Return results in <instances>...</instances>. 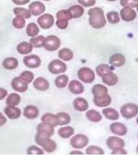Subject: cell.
<instances>
[{"mask_svg":"<svg viewBox=\"0 0 138 155\" xmlns=\"http://www.w3.org/2000/svg\"><path fill=\"white\" fill-rule=\"evenodd\" d=\"M89 15V21L92 28L95 29H100L105 26L106 20L104 17L103 10L99 7H95L91 8L88 12Z\"/></svg>","mask_w":138,"mask_h":155,"instance_id":"1","label":"cell"},{"mask_svg":"<svg viewBox=\"0 0 138 155\" xmlns=\"http://www.w3.org/2000/svg\"><path fill=\"white\" fill-rule=\"evenodd\" d=\"M120 112L124 118L132 119L137 115L138 106L136 104L131 103L124 104L120 108Z\"/></svg>","mask_w":138,"mask_h":155,"instance_id":"2","label":"cell"},{"mask_svg":"<svg viewBox=\"0 0 138 155\" xmlns=\"http://www.w3.org/2000/svg\"><path fill=\"white\" fill-rule=\"evenodd\" d=\"M61 41L55 35H49L45 37L43 47L49 51H55L60 47Z\"/></svg>","mask_w":138,"mask_h":155,"instance_id":"3","label":"cell"},{"mask_svg":"<svg viewBox=\"0 0 138 155\" xmlns=\"http://www.w3.org/2000/svg\"><path fill=\"white\" fill-rule=\"evenodd\" d=\"M48 69L52 74H59L66 71L67 66L66 64H64V62L60 61L59 59H55L50 62Z\"/></svg>","mask_w":138,"mask_h":155,"instance_id":"4","label":"cell"},{"mask_svg":"<svg viewBox=\"0 0 138 155\" xmlns=\"http://www.w3.org/2000/svg\"><path fill=\"white\" fill-rule=\"evenodd\" d=\"M78 78L82 82L86 84H91L95 80V75L94 72L91 68L83 67L78 71Z\"/></svg>","mask_w":138,"mask_h":155,"instance_id":"5","label":"cell"},{"mask_svg":"<svg viewBox=\"0 0 138 155\" xmlns=\"http://www.w3.org/2000/svg\"><path fill=\"white\" fill-rule=\"evenodd\" d=\"M70 143L73 148L82 149L89 143V139L84 134H78L71 138Z\"/></svg>","mask_w":138,"mask_h":155,"instance_id":"6","label":"cell"},{"mask_svg":"<svg viewBox=\"0 0 138 155\" xmlns=\"http://www.w3.org/2000/svg\"><path fill=\"white\" fill-rule=\"evenodd\" d=\"M54 17L51 14H44L37 19V24L43 29H49L53 26Z\"/></svg>","mask_w":138,"mask_h":155,"instance_id":"7","label":"cell"},{"mask_svg":"<svg viewBox=\"0 0 138 155\" xmlns=\"http://www.w3.org/2000/svg\"><path fill=\"white\" fill-rule=\"evenodd\" d=\"M25 66L30 68H37L41 65V59L36 54L26 56L23 59Z\"/></svg>","mask_w":138,"mask_h":155,"instance_id":"8","label":"cell"},{"mask_svg":"<svg viewBox=\"0 0 138 155\" xmlns=\"http://www.w3.org/2000/svg\"><path fill=\"white\" fill-rule=\"evenodd\" d=\"M11 86L12 89L19 92H24L28 90V84L20 77H16L12 80Z\"/></svg>","mask_w":138,"mask_h":155,"instance_id":"9","label":"cell"},{"mask_svg":"<svg viewBox=\"0 0 138 155\" xmlns=\"http://www.w3.org/2000/svg\"><path fill=\"white\" fill-rule=\"evenodd\" d=\"M106 145L109 149L114 150L115 149L122 148L125 146V142L121 138L117 137H110L106 140Z\"/></svg>","mask_w":138,"mask_h":155,"instance_id":"10","label":"cell"},{"mask_svg":"<svg viewBox=\"0 0 138 155\" xmlns=\"http://www.w3.org/2000/svg\"><path fill=\"white\" fill-rule=\"evenodd\" d=\"M29 9L34 16H38L43 13L46 10L44 4L40 2H34L29 5Z\"/></svg>","mask_w":138,"mask_h":155,"instance_id":"11","label":"cell"},{"mask_svg":"<svg viewBox=\"0 0 138 155\" xmlns=\"http://www.w3.org/2000/svg\"><path fill=\"white\" fill-rule=\"evenodd\" d=\"M120 16L124 21L129 22L133 21L136 18L137 14L131 8H124L120 11Z\"/></svg>","mask_w":138,"mask_h":155,"instance_id":"12","label":"cell"},{"mask_svg":"<svg viewBox=\"0 0 138 155\" xmlns=\"http://www.w3.org/2000/svg\"><path fill=\"white\" fill-rule=\"evenodd\" d=\"M109 63L113 66L121 67L126 63V58L120 53H115L110 56L109 58Z\"/></svg>","mask_w":138,"mask_h":155,"instance_id":"13","label":"cell"},{"mask_svg":"<svg viewBox=\"0 0 138 155\" xmlns=\"http://www.w3.org/2000/svg\"><path fill=\"white\" fill-rule=\"evenodd\" d=\"M110 129L113 133L119 136H124L127 133V128L124 124L115 122L110 124Z\"/></svg>","mask_w":138,"mask_h":155,"instance_id":"14","label":"cell"},{"mask_svg":"<svg viewBox=\"0 0 138 155\" xmlns=\"http://www.w3.org/2000/svg\"><path fill=\"white\" fill-rule=\"evenodd\" d=\"M4 113L10 119H17L21 116L22 112L19 107L8 106L5 107Z\"/></svg>","mask_w":138,"mask_h":155,"instance_id":"15","label":"cell"},{"mask_svg":"<svg viewBox=\"0 0 138 155\" xmlns=\"http://www.w3.org/2000/svg\"><path fill=\"white\" fill-rule=\"evenodd\" d=\"M39 110L36 106L32 105H29L24 107V116L29 119H35L39 115Z\"/></svg>","mask_w":138,"mask_h":155,"instance_id":"16","label":"cell"},{"mask_svg":"<svg viewBox=\"0 0 138 155\" xmlns=\"http://www.w3.org/2000/svg\"><path fill=\"white\" fill-rule=\"evenodd\" d=\"M92 94L94 98H102L108 94V88L102 84H96L92 87Z\"/></svg>","mask_w":138,"mask_h":155,"instance_id":"17","label":"cell"},{"mask_svg":"<svg viewBox=\"0 0 138 155\" xmlns=\"http://www.w3.org/2000/svg\"><path fill=\"white\" fill-rule=\"evenodd\" d=\"M69 89L71 93L74 94H79L84 91V87L83 84L77 80H72L70 81Z\"/></svg>","mask_w":138,"mask_h":155,"instance_id":"18","label":"cell"},{"mask_svg":"<svg viewBox=\"0 0 138 155\" xmlns=\"http://www.w3.org/2000/svg\"><path fill=\"white\" fill-rule=\"evenodd\" d=\"M35 88L39 91H46L49 88L50 84L47 80L43 77H37L33 82Z\"/></svg>","mask_w":138,"mask_h":155,"instance_id":"19","label":"cell"},{"mask_svg":"<svg viewBox=\"0 0 138 155\" xmlns=\"http://www.w3.org/2000/svg\"><path fill=\"white\" fill-rule=\"evenodd\" d=\"M73 107L76 110L79 112H84L89 108V103L84 98L77 97L73 101Z\"/></svg>","mask_w":138,"mask_h":155,"instance_id":"20","label":"cell"},{"mask_svg":"<svg viewBox=\"0 0 138 155\" xmlns=\"http://www.w3.org/2000/svg\"><path fill=\"white\" fill-rule=\"evenodd\" d=\"M102 80L104 84L109 86H113L117 84V82H118V77L113 72H110L109 73L104 74V76H102Z\"/></svg>","mask_w":138,"mask_h":155,"instance_id":"21","label":"cell"},{"mask_svg":"<svg viewBox=\"0 0 138 155\" xmlns=\"http://www.w3.org/2000/svg\"><path fill=\"white\" fill-rule=\"evenodd\" d=\"M41 120L42 122H44L52 127H56L58 126V121L56 114L52 113H46L42 117Z\"/></svg>","mask_w":138,"mask_h":155,"instance_id":"22","label":"cell"},{"mask_svg":"<svg viewBox=\"0 0 138 155\" xmlns=\"http://www.w3.org/2000/svg\"><path fill=\"white\" fill-rule=\"evenodd\" d=\"M19 65L18 60L14 57H8L6 58L2 63V66L6 70H14L17 68Z\"/></svg>","mask_w":138,"mask_h":155,"instance_id":"23","label":"cell"},{"mask_svg":"<svg viewBox=\"0 0 138 155\" xmlns=\"http://www.w3.org/2000/svg\"><path fill=\"white\" fill-rule=\"evenodd\" d=\"M32 48L33 46H32L31 43H28V42H21L18 44L17 47V52L22 54H28L32 51Z\"/></svg>","mask_w":138,"mask_h":155,"instance_id":"24","label":"cell"},{"mask_svg":"<svg viewBox=\"0 0 138 155\" xmlns=\"http://www.w3.org/2000/svg\"><path fill=\"white\" fill-rule=\"evenodd\" d=\"M86 118L89 120L90 121L95 122V123H98L101 121L102 119V116L99 112H97L95 110H88L86 113Z\"/></svg>","mask_w":138,"mask_h":155,"instance_id":"25","label":"cell"},{"mask_svg":"<svg viewBox=\"0 0 138 155\" xmlns=\"http://www.w3.org/2000/svg\"><path fill=\"white\" fill-rule=\"evenodd\" d=\"M75 133V130L71 126L62 127L58 130V134L60 137L63 139H69Z\"/></svg>","mask_w":138,"mask_h":155,"instance_id":"26","label":"cell"},{"mask_svg":"<svg viewBox=\"0 0 138 155\" xmlns=\"http://www.w3.org/2000/svg\"><path fill=\"white\" fill-rule=\"evenodd\" d=\"M102 113L106 119L112 121H116L119 119V113L115 109L111 107L105 108L102 110Z\"/></svg>","mask_w":138,"mask_h":155,"instance_id":"27","label":"cell"},{"mask_svg":"<svg viewBox=\"0 0 138 155\" xmlns=\"http://www.w3.org/2000/svg\"><path fill=\"white\" fill-rule=\"evenodd\" d=\"M73 56L74 54L72 51L67 48L61 49L58 52L59 58L66 61H69L70 60H71L73 58Z\"/></svg>","mask_w":138,"mask_h":155,"instance_id":"28","label":"cell"},{"mask_svg":"<svg viewBox=\"0 0 138 155\" xmlns=\"http://www.w3.org/2000/svg\"><path fill=\"white\" fill-rule=\"evenodd\" d=\"M42 148H43L45 151L49 153L53 152L55 150L57 149V144L55 141L51 139H47L42 144Z\"/></svg>","mask_w":138,"mask_h":155,"instance_id":"29","label":"cell"},{"mask_svg":"<svg viewBox=\"0 0 138 155\" xmlns=\"http://www.w3.org/2000/svg\"><path fill=\"white\" fill-rule=\"evenodd\" d=\"M93 102L95 106H97V107H106L111 103V97L109 94H107V95L102 97V98H93Z\"/></svg>","mask_w":138,"mask_h":155,"instance_id":"30","label":"cell"},{"mask_svg":"<svg viewBox=\"0 0 138 155\" xmlns=\"http://www.w3.org/2000/svg\"><path fill=\"white\" fill-rule=\"evenodd\" d=\"M69 12H71L72 19H77L79 18L80 17H82L84 14V10L82 8L81 6H79V5H75V6H72L68 9Z\"/></svg>","mask_w":138,"mask_h":155,"instance_id":"31","label":"cell"},{"mask_svg":"<svg viewBox=\"0 0 138 155\" xmlns=\"http://www.w3.org/2000/svg\"><path fill=\"white\" fill-rule=\"evenodd\" d=\"M57 121H58L59 126H64V125L69 124L71 122V117L66 112H61L57 114Z\"/></svg>","mask_w":138,"mask_h":155,"instance_id":"32","label":"cell"},{"mask_svg":"<svg viewBox=\"0 0 138 155\" xmlns=\"http://www.w3.org/2000/svg\"><path fill=\"white\" fill-rule=\"evenodd\" d=\"M21 101V97L17 93H11L7 97L6 103L8 106H17Z\"/></svg>","mask_w":138,"mask_h":155,"instance_id":"33","label":"cell"},{"mask_svg":"<svg viewBox=\"0 0 138 155\" xmlns=\"http://www.w3.org/2000/svg\"><path fill=\"white\" fill-rule=\"evenodd\" d=\"M37 131L45 132L47 134H49L50 137H52L54 134L55 130L54 127L50 126V125L44 123V122H42L37 126Z\"/></svg>","mask_w":138,"mask_h":155,"instance_id":"34","label":"cell"},{"mask_svg":"<svg viewBox=\"0 0 138 155\" xmlns=\"http://www.w3.org/2000/svg\"><path fill=\"white\" fill-rule=\"evenodd\" d=\"M69 82V77L66 74H62L57 77L55 79V84L59 88H64L66 87Z\"/></svg>","mask_w":138,"mask_h":155,"instance_id":"35","label":"cell"},{"mask_svg":"<svg viewBox=\"0 0 138 155\" xmlns=\"http://www.w3.org/2000/svg\"><path fill=\"white\" fill-rule=\"evenodd\" d=\"M113 69L114 67H110L107 64H100L96 68V72L97 75L102 77L104 74L109 73L110 72H112Z\"/></svg>","mask_w":138,"mask_h":155,"instance_id":"36","label":"cell"},{"mask_svg":"<svg viewBox=\"0 0 138 155\" xmlns=\"http://www.w3.org/2000/svg\"><path fill=\"white\" fill-rule=\"evenodd\" d=\"M45 40V37L43 35H39L37 37H33L30 39V43L34 48H41L43 46Z\"/></svg>","mask_w":138,"mask_h":155,"instance_id":"37","label":"cell"},{"mask_svg":"<svg viewBox=\"0 0 138 155\" xmlns=\"http://www.w3.org/2000/svg\"><path fill=\"white\" fill-rule=\"evenodd\" d=\"M39 32V27L35 23H30L27 26L26 28V33L28 36L29 37H35Z\"/></svg>","mask_w":138,"mask_h":155,"instance_id":"38","label":"cell"},{"mask_svg":"<svg viewBox=\"0 0 138 155\" xmlns=\"http://www.w3.org/2000/svg\"><path fill=\"white\" fill-rule=\"evenodd\" d=\"M37 134L35 135V141L37 143V145L41 146L42 144L44 143V142L46 141L47 139L50 138L49 134H47L46 132H43V131H37Z\"/></svg>","mask_w":138,"mask_h":155,"instance_id":"39","label":"cell"},{"mask_svg":"<svg viewBox=\"0 0 138 155\" xmlns=\"http://www.w3.org/2000/svg\"><path fill=\"white\" fill-rule=\"evenodd\" d=\"M14 13L16 16H21L23 17L26 19H29L31 18V12H30L29 10L24 8H19V7H17V8H14L13 10Z\"/></svg>","mask_w":138,"mask_h":155,"instance_id":"40","label":"cell"},{"mask_svg":"<svg viewBox=\"0 0 138 155\" xmlns=\"http://www.w3.org/2000/svg\"><path fill=\"white\" fill-rule=\"evenodd\" d=\"M107 19L110 24H115L119 23L120 21L119 15L117 12L115 11H110L108 12L106 15Z\"/></svg>","mask_w":138,"mask_h":155,"instance_id":"41","label":"cell"},{"mask_svg":"<svg viewBox=\"0 0 138 155\" xmlns=\"http://www.w3.org/2000/svg\"><path fill=\"white\" fill-rule=\"evenodd\" d=\"M56 17L58 20H65V21H69L72 19L71 14L69 10H61L58 11L57 12Z\"/></svg>","mask_w":138,"mask_h":155,"instance_id":"42","label":"cell"},{"mask_svg":"<svg viewBox=\"0 0 138 155\" xmlns=\"http://www.w3.org/2000/svg\"><path fill=\"white\" fill-rule=\"evenodd\" d=\"M12 26L17 29H22L23 28L26 24V21L25 18L21 16H17L16 17L12 19Z\"/></svg>","mask_w":138,"mask_h":155,"instance_id":"43","label":"cell"},{"mask_svg":"<svg viewBox=\"0 0 138 155\" xmlns=\"http://www.w3.org/2000/svg\"><path fill=\"white\" fill-rule=\"evenodd\" d=\"M86 154H104V152L100 147L96 146H91L86 149Z\"/></svg>","mask_w":138,"mask_h":155,"instance_id":"44","label":"cell"},{"mask_svg":"<svg viewBox=\"0 0 138 155\" xmlns=\"http://www.w3.org/2000/svg\"><path fill=\"white\" fill-rule=\"evenodd\" d=\"M120 4L124 8H136L138 0H120Z\"/></svg>","mask_w":138,"mask_h":155,"instance_id":"45","label":"cell"},{"mask_svg":"<svg viewBox=\"0 0 138 155\" xmlns=\"http://www.w3.org/2000/svg\"><path fill=\"white\" fill-rule=\"evenodd\" d=\"M20 77L29 84L34 79V74L31 71H24L20 74Z\"/></svg>","mask_w":138,"mask_h":155,"instance_id":"46","label":"cell"},{"mask_svg":"<svg viewBox=\"0 0 138 155\" xmlns=\"http://www.w3.org/2000/svg\"><path fill=\"white\" fill-rule=\"evenodd\" d=\"M28 154H44V151L35 146H31L27 149Z\"/></svg>","mask_w":138,"mask_h":155,"instance_id":"47","label":"cell"},{"mask_svg":"<svg viewBox=\"0 0 138 155\" xmlns=\"http://www.w3.org/2000/svg\"><path fill=\"white\" fill-rule=\"evenodd\" d=\"M77 2L84 7H91L96 3L95 0H77Z\"/></svg>","mask_w":138,"mask_h":155,"instance_id":"48","label":"cell"},{"mask_svg":"<svg viewBox=\"0 0 138 155\" xmlns=\"http://www.w3.org/2000/svg\"><path fill=\"white\" fill-rule=\"evenodd\" d=\"M57 26L60 29H66L69 26V21H65V20H58L56 22Z\"/></svg>","mask_w":138,"mask_h":155,"instance_id":"49","label":"cell"},{"mask_svg":"<svg viewBox=\"0 0 138 155\" xmlns=\"http://www.w3.org/2000/svg\"><path fill=\"white\" fill-rule=\"evenodd\" d=\"M111 154H127V152L124 149L118 148L115 149L111 152Z\"/></svg>","mask_w":138,"mask_h":155,"instance_id":"50","label":"cell"},{"mask_svg":"<svg viewBox=\"0 0 138 155\" xmlns=\"http://www.w3.org/2000/svg\"><path fill=\"white\" fill-rule=\"evenodd\" d=\"M12 2L16 5H25L29 3L30 0H12Z\"/></svg>","mask_w":138,"mask_h":155,"instance_id":"51","label":"cell"},{"mask_svg":"<svg viewBox=\"0 0 138 155\" xmlns=\"http://www.w3.org/2000/svg\"><path fill=\"white\" fill-rule=\"evenodd\" d=\"M7 94H8V92L6 90L0 87V100L4 99L7 96Z\"/></svg>","mask_w":138,"mask_h":155,"instance_id":"52","label":"cell"},{"mask_svg":"<svg viewBox=\"0 0 138 155\" xmlns=\"http://www.w3.org/2000/svg\"><path fill=\"white\" fill-rule=\"evenodd\" d=\"M6 121L7 119L6 117L2 114V112H0V126H4V125L6 123Z\"/></svg>","mask_w":138,"mask_h":155,"instance_id":"53","label":"cell"},{"mask_svg":"<svg viewBox=\"0 0 138 155\" xmlns=\"http://www.w3.org/2000/svg\"><path fill=\"white\" fill-rule=\"evenodd\" d=\"M70 154H84V152H82L81 151H72L70 152Z\"/></svg>","mask_w":138,"mask_h":155,"instance_id":"54","label":"cell"},{"mask_svg":"<svg viewBox=\"0 0 138 155\" xmlns=\"http://www.w3.org/2000/svg\"><path fill=\"white\" fill-rule=\"evenodd\" d=\"M107 1H109V2H115V1H117V0H107Z\"/></svg>","mask_w":138,"mask_h":155,"instance_id":"55","label":"cell"},{"mask_svg":"<svg viewBox=\"0 0 138 155\" xmlns=\"http://www.w3.org/2000/svg\"><path fill=\"white\" fill-rule=\"evenodd\" d=\"M137 153L138 154V146H137Z\"/></svg>","mask_w":138,"mask_h":155,"instance_id":"56","label":"cell"},{"mask_svg":"<svg viewBox=\"0 0 138 155\" xmlns=\"http://www.w3.org/2000/svg\"><path fill=\"white\" fill-rule=\"evenodd\" d=\"M136 121H137V124H138V117L137 118V119H136Z\"/></svg>","mask_w":138,"mask_h":155,"instance_id":"57","label":"cell"},{"mask_svg":"<svg viewBox=\"0 0 138 155\" xmlns=\"http://www.w3.org/2000/svg\"><path fill=\"white\" fill-rule=\"evenodd\" d=\"M137 11H138V6H137Z\"/></svg>","mask_w":138,"mask_h":155,"instance_id":"58","label":"cell"},{"mask_svg":"<svg viewBox=\"0 0 138 155\" xmlns=\"http://www.w3.org/2000/svg\"><path fill=\"white\" fill-rule=\"evenodd\" d=\"M44 1H50V0H44Z\"/></svg>","mask_w":138,"mask_h":155,"instance_id":"59","label":"cell"}]
</instances>
